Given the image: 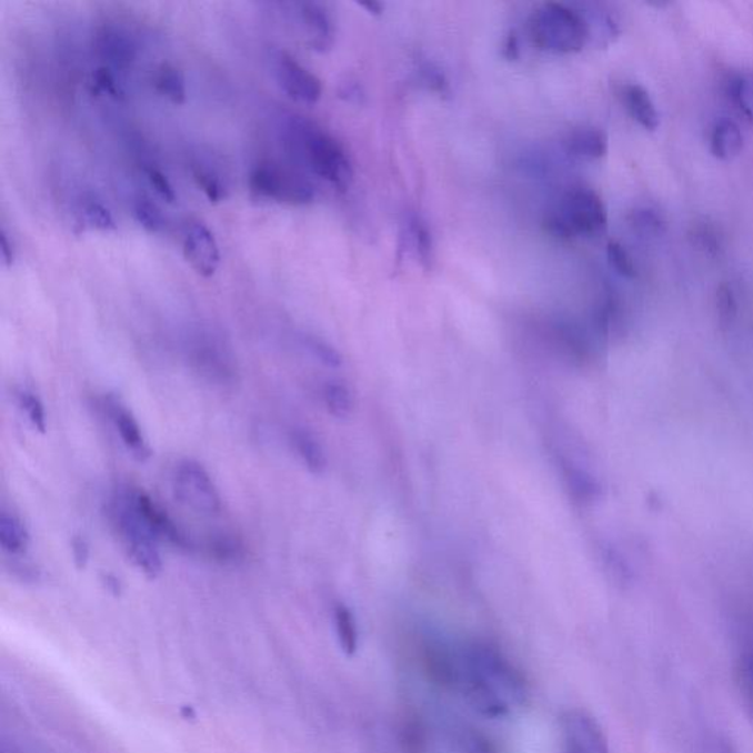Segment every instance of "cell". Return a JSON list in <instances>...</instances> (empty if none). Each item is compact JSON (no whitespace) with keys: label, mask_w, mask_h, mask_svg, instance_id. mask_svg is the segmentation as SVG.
<instances>
[{"label":"cell","mask_w":753,"mask_h":753,"mask_svg":"<svg viewBox=\"0 0 753 753\" xmlns=\"http://www.w3.org/2000/svg\"><path fill=\"white\" fill-rule=\"evenodd\" d=\"M103 583H106V586L108 588L109 592L112 593H120L121 591V583L120 580L116 578L113 574H103Z\"/></svg>","instance_id":"cell-47"},{"label":"cell","mask_w":753,"mask_h":753,"mask_svg":"<svg viewBox=\"0 0 753 753\" xmlns=\"http://www.w3.org/2000/svg\"><path fill=\"white\" fill-rule=\"evenodd\" d=\"M94 47L99 57L107 61L109 66L117 68H127L134 62L138 49L134 40L127 31L116 26H103L98 31Z\"/></svg>","instance_id":"cell-15"},{"label":"cell","mask_w":753,"mask_h":753,"mask_svg":"<svg viewBox=\"0 0 753 753\" xmlns=\"http://www.w3.org/2000/svg\"><path fill=\"white\" fill-rule=\"evenodd\" d=\"M0 544L12 556H20L30 544L29 529L16 512H0Z\"/></svg>","instance_id":"cell-20"},{"label":"cell","mask_w":753,"mask_h":753,"mask_svg":"<svg viewBox=\"0 0 753 753\" xmlns=\"http://www.w3.org/2000/svg\"><path fill=\"white\" fill-rule=\"evenodd\" d=\"M303 344L308 351L312 353L325 367L330 369H339L343 364V358L340 352L325 340L317 338V335H303Z\"/></svg>","instance_id":"cell-35"},{"label":"cell","mask_w":753,"mask_h":753,"mask_svg":"<svg viewBox=\"0 0 753 753\" xmlns=\"http://www.w3.org/2000/svg\"><path fill=\"white\" fill-rule=\"evenodd\" d=\"M190 367L208 383L234 384L238 380V362L229 344L214 333H198L188 344Z\"/></svg>","instance_id":"cell-7"},{"label":"cell","mask_w":753,"mask_h":753,"mask_svg":"<svg viewBox=\"0 0 753 753\" xmlns=\"http://www.w3.org/2000/svg\"><path fill=\"white\" fill-rule=\"evenodd\" d=\"M106 406L113 425H116L118 433H120L122 443L129 449L131 455L140 462L147 461L151 456V448H149L133 412L116 396H108Z\"/></svg>","instance_id":"cell-13"},{"label":"cell","mask_w":753,"mask_h":753,"mask_svg":"<svg viewBox=\"0 0 753 753\" xmlns=\"http://www.w3.org/2000/svg\"><path fill=\"white\" fill-rule=\"evenodd\" d=\"M299 20L305 31L307 42L317 52L330 51L334 43V22L324 4L299 3Z\"/></svg>","instance_id":"cell-14"},{"label":"cell","mask_w":753,"mask_h":753,"mask_svg":"<svg viewBox=\"0 0 753 753\" xmlns=\"http://www.w3.org/2000/svg\"><path fill=\"white\" fill-rule=\"evenodd\" d=\"M249 188L253 198L260 201L308 205L314 201L315 190L301 172L277 165L272 162L258 163L249 175Z\"/></svg>","instance_id":"cell-6"},{"label":"cell","mask_w":753,"mask_h":753,"mask_svg":"<svg viewBox=\"0 0 753 753\" xmlns=\"http://www.w3.org/2000/svg\"><path fill=\"white\" fill-rule=\"evenodd\" d=\"M192 175L194 183H197L199 190H202L208 201L211 203L224 201L227 198L225 184L222 183L221 177L214 170L203 165H193Z\"/></svg>","instance_id":"cell-32"},{"label":"cell","mask_w":753,"mask_h":753,"mask_svg":"<svg viewBox=\"0 0 753 753\" xmlns=\"http://www.w3.org/2000/svg\"><path fill=\"white\" fill-rule=\"evenodd\" d=\"M561 725L564 753H610L601 725L586 712H566L562 716Z\"/></svg>","instance_id":"cell-11"},{"label":"cell","mask_w":753,"mask_h":753,"mask_svg":"<svg viewBox=\"0 0 753 753\" xmlns=\"http://www.w3.org/2000/svg\"><path fill=\"white\" fill-rule=\"evenodd\" d=\"M270 66L277 84L292 101L302 106H315L320 102L323 97L321 80L292 54L277 49L270 54Z\"/></svg>","instance_id":"cell-9"},{"label":"cell","mask_w":753,"mask_h":753,"mask_svg":"<svg viewBox=\"0 0 753 753\" xmlns=\"http://www.w3.org/2000/svg\"><path fill=\"white\" fill-rule=\"evenodd\" d=\"M566 151L582 160H601L608 152V138L596 127H580L565 139Z\"/></svg>","instance_id":"cell-16"},{"label":"cell","mask_w":753,"mask_h":753,"mask_svg":"<svg viewBox=\"0 0 753 753\" xmlns=\"http://www.w3.org/2000/svg\"><path fill=\"white\" fill-rule=\"evenodd\" d=\"M205 551L212 561L222 565H238L247 556L242 540L231 533H214L207 540Z\"/></svg>","instance_id":"cell-22"},{"label":"cell","mask_w":753,"mask_h":753,"mask_svg":"<svg viewBox=\"0 0 753 753\" xmlns=\"http://www.w3.org/2000/svg\"><path fill=\"white\" fill-rule=\"evenodd\" d=\"M77 224L83 230L109 231L117 230V222L112 212L101 201L93 198H84L77 208Z\"/></svg>","instance_id":"cell-23"},{"label":"cell","mask_w":753,"mask_h":753,"mask_svg":"<svg viewBox=\"0 0 753 753\" xmlns=\"http://www.w3.org/2000/svg\"><path fill=\"white\" fill-rule=\"evenodd\" d=\"M339 93L340 98L344 99V101L348 102L360 103L362 97H364V94H362L360 86H358L357 83H352V81H347V83L340 86Z\"/></svg>","instance_id":"cell-45"},{"label":"cell","mask_w":753,"mask_h":753,"mask_svg":"<svg viewBox=\"0 0 753 753\" xmlns=\"http://www.w3.org/2000/svg\"><path fill=\"white\" fill-rule=\"evenodd\" d=\"M606 257L611 269L614 270L616 274L629 280L634 279V277L637 275L636 267H634L632 257H630L629 252L625 251L623 244L619 242L608 243Z\"/></svg>","instance_id":"cell-37"},{"label":"cell","mask_w":753,"mask_h":753,"mask_svg":"<svg viewBox=\"0 0 753 753\" xmlns=\"http://www.w3.org/2000/svg\"><path fill=\"white\" fill-rule=\"evenodd\" d=\"M605 560L608 566H610V570L614 573L615 579L619 580V582H625V580H628L629 570L623 558L620 556V553L610 549V551L606 552Z\"/></svg>","instance_id":"cell-42"},{"label":"cell","mask_w":753,"mask_h":753,"mask_svg":"<svg viewBox=\"0 0 753 753\" xmlns=\"http://www.w3.org/2000/svg\"><path fill=\"white\" fill-rule=\"evenodd\" d=\"M175 498L199 514L215 515L221 511V496L205 466L184 460L174 473Z\"/></svg>","instance_id":"cell-8"},{"label":"cell","mask_w":753,"mask_h":753,"mask_svg":"<svg viewBox=\"0 0 753 753\" xmlns=\"http://www.w3.org/2000/svg\"><path fill=\"white\" fill-rule=\"evenodd\" d=\"M334 624L340 646H342L347 655H352V653L357 652L358 647L357 621L352 611L348 606L342 605V603L334 608Z\"/></svg>","instance_id":"cell-30"},{"label":"cell","mask_w":753,"mask_h":753,"mask_svg":"<svg viewBox=\"0 0 753 753\" xmlns=\"http://www.w3.org/2000/svg\"><path fill=\"white\" fill-rule=\"evenodd\" d=\"M428 661L434 679L456 687L484 715L510 714L524 701L523 677L496 649L471 645L452 652L430 647Z\"/></svg>","instance_id":"cell-1"},{"label":"cell","mask_w":753,"mask_h":753,"mask_svg":"<svg viewBox=\"0 0 753 753\" xmlns=\"http://www.w3.org/2000/svg\"><path fill=\"white\" fill-rule=\"evenodd\" d=\"M361 7L365 8L370 13H373V16H380L381 11H383V4L379 2H365L361 3Z\"/></svg>","instance_id":"cell-48"},{"label":"cell","mask_w":753,"mask_h":753,"mask_svg":"<svg viewBox=\"0 0 753 753\" xmlns=\"http://www.w3.org/2000/svg\"><path fill=\"white\" fill-rule=\"evenodd\" d=\"M292 443L299 458L311 474L321 475L327 470V455L320 440L307 429H297L292 433Z\"/></svg>","instance_id":"cell-21"},{"label":"cell","mask_w":753,"mask_h":753,"mask_svg":"<svg viewBox=\"0 0 753 753\" xmlns=\"http://www.w3.org/2000/svg\"><path fill=\"white\" fill-rule=\"evenodd\" d=\"M608 214L601 197L589 188H573L562 197L560 207L549 212L543 229L553 238L571 240L580 235H601L606 230Z\"/></svg>","instance_id":"cell-5"},{"label":"cell","mask_w":753,"mask_h":753,"mask_svg":"<svg viewBox=\"0 0 753 753\" xmlns=\"http://www.w3.org/2000/svg\"><path fill=\"white\" fill-rule=\"evenodd\" d=\"M12 573L17 574L18 578L21 580H24V582H38L40 579V571L36 569V566L31 564H22V562H16V564H12Z\"/></svg>","instance_id":"cell-44"},{"label":"cell","mask_w":753,"mask_h":753,"mask_svg":"<svg viewBox=\"0 0 753 753\" xmlns=\"http://www.w3.org/2000/svg\"><path fill=\"white\" fill-rule=\"evenodd\" d=\"M630 229L642 238H662L669 231V222L664 215L649 207H639L629 212Z\"/></svg>","instance_id":"cell-25"},{"label":"cell","mask_w":753,"mask_h":753,"mask_svg":"<svg viewBox=\"0 0 753 753\" xmlns=\"http://www.w3.org/2000/svg\"><path fill=\"white\" fill-rule=\"evenodd\" d=\"M18 402H20V406L26 412L31 425L40 433H44L47 431V414H44L43 403L38 394L30 392V390H21L18 393Z\"/></svg>","instance_id":"cell-36"},{"label":"cell","mask_w":753,"mask_h":753,"mask_svg":"<svg viewBox=\"0 0 753 753\" xmlns=\"http://www.w3.org/2000/svg\"><path fill=\"white\" fill-rule=\"evenodd\" d=\"M623 101L630 116L639 126L649 131H655L660 127V113L651 94L641 84H628L623 89Z\"/></svg>","instance_id":"cell-17"},{"label":"cell","mask_w":753,"mask_h":753,"mask_svg":"<svg viewBox=\"0 0 753 753\" xmlns=\"http://www.w3.org/2000/svg\"><path fill=\"white\" fill-rule=\"evenodd\" d=\"M729 98L739 112L753 122V72L734 76L729 81Z\"/></svg>","instance_id":"cell-29"},{"label":"cell","mask_w":753,"mask_h":753,"mask_svg":"<svg viewBox=\"0 0 753 753\" xmlns=\"http://www.w3.org/2000/svg\"><path fill=\"white\" fill-rule=\"evenodd\" d=\"M285 148L294 160L334 185L347 190L352 184L353 168L342 144L314 122L290 118L284 131Z\"/></svg>","instance_id":"cell-2"},{"label":"cell","mask_w":753,"mask_h":753,"mask_svg":"<svg viewBox=\"0 0 753 753\" xmlns=\"http://www.w3.org/2000/svg\"><path fill=\"white\" fill-rule=\"evenodd\" d=\"M737 684L743 705L753 720V652L743 653L739 660Z\"/></svg>","instance_id":"cell-33"},{"label":"cell","mask_w":753,"mask_h":753,"mask_svg":"<svg viewBox=\"0 0 753 753\" xmlns=\"http://www.w3.org/2000/svg\"><path fill=\"white\" fill-rule=\"evenodd\" d=\"M147 179L149 184L152 185V189L155 190L158 194L168 203H174L177 199V193L174 185L171 184V181L167 179V175L163 174L157 168L149 167L147 168Z\"/></svg>","instance_id":"cell-39"},{"label":"cell","mask_w":753,"mask_h":753,"mask_svg":"<svg viewBox=\"0 0 753 753\" xmlns=\"http://www.w3.org/2000/svg\"><path fill=\"white\" fill-rule=\"evenodd\" d=\"M71 551L77 569L84 570L86 566L89 565L90 561V546L88 539L81 536V534H76V536H72Z\"/></svg>","instance_id":"cell-41"},{"label":"cell","mask_w":753,"mask_h":753,"mask_svg":"<svg viewBox=\"0 0 753 753\" xmlns=\"http://www.w3.org/2000/svg\"><path fill=\"white\" fill-rule=\"evenodd\" d=\"M719 753H733V752L730 751L729 747H721V750H719Z\"/></svg>","instance_id":"cell-49"},{"label":"cell","mask_w":753,"mask_h":753,"mask_svg":"<svg viewBox=\"0 0 753 753\" xmlns=\"http://www.w3.org/2000/svg\"><path fill=\"white\" fill-rule=\"evenodd\" d=\"M561 466L566 489H569L571 498L575 502L582 503V505H592L601 498V485L592 474L579 469L578 465L570 464L569 461L562 462Z\"/></svg>","instance_id":"cell-19"},{"label":"cell","mask_w":753,"mask_h":753,"mask_svg":"<svg viewBox=\"0 0 753 753\" xmlns=\"http://www.w3.org/2000/svg\"><path fill=\"white\" fill-rule=\"evenodd\" d=\"M421 79H423L425 86L433 92L439 94L449 93V83L446 77L443 72L440 71V68L433 66V63H423L420 67Z\"/></svg>","instance_id":"cell-40"},{"label":"cell","mask_w":753,"mask_h":753,"mask_svg":"<svg viewBox=\"0 0 753 753\" xmlns=\"http://www.w3.org/2000/svg\"><path fill=\"white\" fill-rule=\"evenodd\" d=\"M502 54L506 59H510V61H515V59H519L520 57L519 36H516L514 31H511V33L508 34L505 42H503Z\"/></svg>","instance_id":"cell-46"},{"label":"cell","mask_w":753,"mask_h":753,"mask_svg":"<svg viewBox=\"0 0 753 753\" xmlns=\"http://www.w3.org/2000/svg\"><path fill=\"white\" fill-rule=\"evenodd\" d=\"M689 240H691L693 247L710 257L720 255V252L723 251V238H721L714 222L706 220V218L693 222L691 229H689Z\"/></svg>","instance_id":"cell-27"},{"label":"cell","mask_w":753,"mask_h":753,"mask_svg":"<svg viewBox=\"0 0 753 753\" xmlns=\"http://www.w3.org/2000/svg\"><path fill=\"white\" fill-rule=\"evenodd\" d=\"M743 149L741 127L732 120L716 122L711 133V152L720 161H732Z\"/></svg>","instance_id":"cell-18"},{"label":"cell","mask_w":753,"mask_h":753,"mask_svg":"<svg viewBox=\"0 0 753 753\" xmlns=\"http://www.w3.org/2000/svg\"><path fill=\"white\" fill-rule=\"evenodd\" d=\"M108 516L120 536L127 555L148 579L162 573V558L158 551V539L153 536L134 502V490H120L108 505Z\"/></svg>","instance_id":"cell-3"},{"label":"cell","mask_w":753,"mask_h":753,"mask_svg":"<svg viewBox=\"0 0 753 753\" xmlns=\"http://www.w3.org/2000/svg\"><path fill=\"white\" fill-rule=\"evenodd\" d=\"M529 34L540 51L570 54L586 47L591 29L582 12L564 3L548 2L530 17Z\"/></svg>","instance_id":"cell-4"},{"label":"cell","mask_w":753,"mask_h":753,"mask_svg":"<svg viewBox=\"0 0 753 753\" xmlns=\"http://www.w3.org/2000/svg\"><path fill=\"white\" fill-rule=\"evenodd\" d=\"M183 255L199 275L210 279L221 262L220 247L214 233L203 222L192 221L183 233Z\"/></svg>","instance_id":"cell-10"},{"label":"cell","mask_w":753,"mask_h":753,"mask_svg":"<svg viewBox=\"0 0 753 753\" xmlns=\"http://www.w3.org/2000/svg\"><path fill=\"white\" fill-rule=\"evenodd\" d=\"M716 314L720 325L729 329L737 319L739 305L736 294L729 284H721L715 294Z\"/></svg>","instance_id":"cell-34"},{"label":"cell","mask_w":753,"mask_h":753,"mask_svg":"<svg viewBox=\"0 0 753 753\" xmlns=\"http://www.w3.org/2000/svg\"><path fill=\"white\" fill-rule=\"evenodd\" d=\"M327 411L334 419L344 420L352 414L353 396L351 390L342 381H327L323 388Z\"/></svg>","instance_id":"cell-28"},{"label":"cell","mask_w":753,"mask_h":753,"mask_svg":"<svg viewBox=\"0 0 753 753\" xmlns=\"http://www.w3.org/2000/svg\"><path fill=\"white\" fill-rule=\"evenodd\" d=\"M0 252H2V262L4 269H11L13 261H16V248H13L12 240L9 239L8 231L0 230Z\"/></svg>","instance_id":"cell-43"},{"label":"cell","mask_w":753,"mask_h":753,"mask_svg":"<svg viewBox=\"0 0 753 753\" xmlns=\"http://www.w3.org/2000/svg\"><path fill=\"white\" fill-rule=\"evenodd\" d=\"M134 502L140 516H142L153 536L158 540H167L168 543L181 549V551H192L194 544L190 534L185 533L148 493L142 492V490H134Z\"/></svg>","instance_id":"cell-12"},{"label":"cell","mask_w":753,"mask_h":753,"mask_svg":"<svg viewBox=\"0 0 753 753\" xmlns=\"http://www.w3.org/2000/svg\"><path fill=\"white\" fill-rule=\"evenodd\" d=\"M93 89L98 93H107L108 97L113 99L122 98V90L120 84L117 83L116 76L112 74V71L107 67H99L97 71L93 72L92 77Z\"/></svg>","instance_id":"cell-38"},{"label":"cell","mask_w":753,"mask_h":753,"mask_svg":"<svg viewBox=\"0 0 753 753\" xmlns=\"http://www.w3.org/2000/svg\"><path fill=\"white\" fill-rule=\"evenodd\" d=\"M133 214L139 225L143 227L148 233L160 234L167 229L165 217H163L160 207L153 203L151 199H135Z\"/></svg>","instance_id":"cell-31"},{"label":"cell","mask_w":753,"mask_h":753,"mask_svg":"<svg viewBox=\"0 0 753 753\" xmlns=\"http://www.w3.org/2000/svg\"><path fill=\"white\" fill-rule=\"evenodd\" d=\"M155 88L161 97L167 98L174 106H184L185 99H188L183 72L171 63H162L158 68Z\"/></svg>","instance_id":"cell-24"},{"label":"cell","mask_w":753,"mask_h":753,"mask_svg":"<svg viewBox=\"0 0 753 753\" xmlns=\"http://www.w3.org/2000/svg\"><path fill=\"white\" fill-rule=\"evenodd\" d=\"M408 234L416 258L425 270H431L434 262V243L428 224L420 217L412 215L408 220Z\"/></svg>","instance_id":"cell-26"}]
</instances>
